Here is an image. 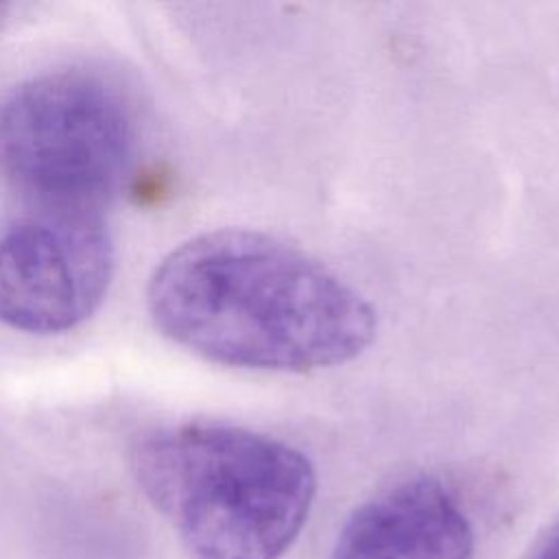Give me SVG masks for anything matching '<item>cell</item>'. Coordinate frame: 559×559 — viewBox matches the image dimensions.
I'll list each match as a JSON object with an SVG mask.
<instances>
[{
	"label": "cell",
	"instance_id": "1",
	"mask_svg": "<svg viewBox=\"0 0 559 559\" xmlns=\"http://www.w3.org/2000/svg\"><path fill=\"white\" fill-rule=\"evenodd\" d=\"M155 328L216 365L304 373L343 365L376 336V310L306 251L255 229L175 247L146 286Z\"/></svg>",
	"mask_w": 559,
	"mask_h": 559
},
{
	"label": "cell",
	"instance_id": "6",
	"mask_svg": "<svg viewBox=\"0 0 559 559\" xmlns=\"http://www.w3.org/2000/svg\"><path fill=\"white\" fill-rule=\"evenodd\" d=\"M535 559H559V526H555V531L546 537Z\"/></svg>",
	"mask_w": 559,
	"mask_h": 559
},
{
	"label": "cell",
	"instance_id": "5",
	"mask_svg": "<svg viewBox=\"0 0 559 559\" xmlns=\"http://www.w3.org/2000/svg\"><path fill=\"white\" fill-rule=\"evenodd\" d=\"M474 528L456 496L435 476L406 478L341 528L330 559H472Z\"/></svg>",
	"mask_w": 559,
	"mask_h": 559
},
{
	"label": "cell",
	"instance_id": "7",
	"mask_svg": "<svg viewBox=\"0 0 559 559\" xmlns=\"http://www.w3.org/2000/svg\"><path fill=\"white\" fill-rule=\"evenodd\" d=\"M0 15H2V7H0Z\"/></svg>",
	"mask_w": 559,
	"mask_h": 559
},
{
	"label": "cell",
	"instance_id": "4",
	"mask_svg": "<svg viewBox=\"0 0 559 559\" xmlns=\"http://www.w3.org/2000/svg\"><path fill=\"white\" fill-rule=\"evenodd\" d=\"M114 242L96 210L37 207L0 231V323L59 334L105 299Z\"/></svg>",
	"mask_w": 559,
	"mask_h": 559
},
{
	"label": "cell",
	"instance_id": "2",
	"mask_svg": "<svg viewBox=\"0 0 559 559\" xmlns=\"http://www.w3.org/2000/svg\"><path fill=\"white\" fill-rule=\"evenodd\" d=\"M131 472L194 559H280L317 491L304 452L212 419L142 432L131 448Z\"/></svg>",
	"mask_w": 559,
	"mask_h": 559
},
{
	"label": "cell",
	"instance_id": "3",
	"mask_svg": "<svg viewBox=\"0 0 559 559\" xmlns=\"http://www.w3.org/2000/svg\"><path fill=\"white\" fill-rule=\"evenodd\" d=\"M138 148L135 105L98 70H50L0 94V177L39 207L96 210Z\"/></svg>",
	"mask_w": 559,
	"mask_h": 559
}]
</instances>
